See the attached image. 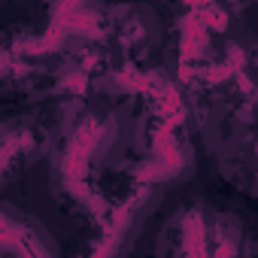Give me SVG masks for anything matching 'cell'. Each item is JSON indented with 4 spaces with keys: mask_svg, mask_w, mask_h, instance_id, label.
Segmentation results:
<instances>
[{
    "mask_svg": "<svg viewBox=\"0 0 258 258\" xmlns=\"http://www.w3.org/2000/svg\"><path fill=\"white\" fill-rule=\"evenodd\" d=\"M216 234H219V252H216V258H234V255L240 252V240H243L240 225H237L234 219H225V222L216 228Z\"/></svg>",
    "mask_w": 258,
    "mask_h": 258,
    "instance_id": "cell-2",
    "label": "cell"
},
{
    "mask_svg": "<svg viewBox=\"0 0 258 258\" xmlns=\"http://www.w3.org/2000/svg\"><path fill=\"white\" fill-rule=\"evenodd\" d=\"M182 243L185 258H207V222L201 210H188L182 216Z\"/></svg>",
    "mask_w": 258,
    "mask_h": 258,
    "instance_id": "cell-1",
    "label": "cell"
}]
</instances>
